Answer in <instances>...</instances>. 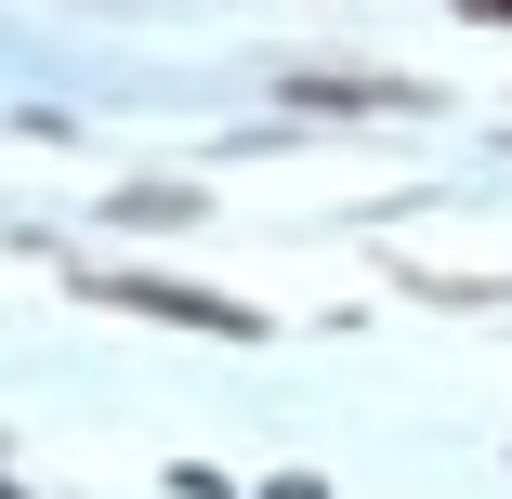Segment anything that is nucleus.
<instances>
[{
    "instance_id": "39448f33",
    "label": "nucleus",
    "mask_w": 512,
    "mask_h": 499,
    "mask_svg": "<svg viewBox=\"0 0 512 499\" xmlns=\"http://www.w3.org/2000/svg\"><path fill=\"white\" fill-rule=\"evenodd\" d=\"M263 499H329V486H316V473H276V486H263Z\"/></svg>"
},
{
    "instance_id": "20e7f679",
    "label": "nucleus",
    "mask_w": 512,
    "mask_h": 499,
    "mask_svg": "<svg viewBox=\"0 0 512 499\" xmlns=\"http://www.w3.org/2000/svg\"><path fill=\"white\" fill-rule=\"evenodd\" d=\"M447 14H460V27H512V0H447Z\"/></svg>"
},
{
    "instance_id": "f03ea898",
    "label": "nucleus",
    "mask_w": 512,
    "mask_h": 499,
    "mask_svg": "<svg viewBox=\"0 0 512 499\" xmlns=\"http://www.w3.org/2000/svg\"><path fill=\"white\" fill-rule=\"evenodd\" d=\"M289 106H316V119H421L434 92L421 79H289Z\"/></svg>"
},
{
    "instance_id": "f257e3e1",
    "label": "nucleus",
    "mask_w": 512,
    "mask_h": 499,
    "mask_svg": "<svg viewBox=\"0 0 512 499\" xmlns=\"http://www.w3.org/2000/svg\"><path fill=\"white\" fill-rule=\"evenodd\" d=\"M79 289H92V303H132V316H158V329H211V342H263V329H276V316L224 303V289H184V276H106V263H92Z\"/></svg>"
},
{
    "instance_id": "7ed1b4c3",
    "label": "nucleus",
    "mask_w": 512,
    "mask_h": 499,
    "mask_svg": "<svg viewBox=\"0 0 512 499\" xmlns=\"http://www.w3.org/2000/svg\"><path fill=\"white\" fill-rule=\"evenodd\" d=\"M106 224H119V237H197V224H211V197H197V184H119Z\"/></svg>"
}]
</instances>
